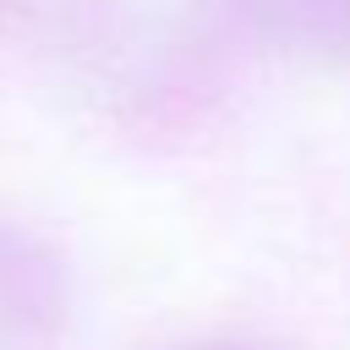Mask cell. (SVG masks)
<instances>
[{
	"label": "cell",
	"instance_id": "1",
	"mask_svg": "<svg viewBox=\"0 0 350 350\" xmlns=\"http://www.w3.org/2000/svg\"><path fill=\"white\" fill-rule=\"evenodd\" d=\"M191 350H246V345H191Z\"/></svg>",
	"mask_w": 350,
	"mask_h": 350
}]
</instances>
